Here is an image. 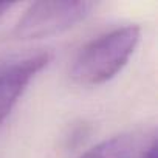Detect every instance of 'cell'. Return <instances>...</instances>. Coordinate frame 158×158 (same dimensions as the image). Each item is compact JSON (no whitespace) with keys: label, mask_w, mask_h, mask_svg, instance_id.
Instances as JSON below:
<instances>
[{"label":"cell","mask_w":158,"mask_h":158,"mask_svg":"<svg viewBox=\"0 0 158 158\" xmlns=\"http://www.w3.org/2000/svg\"><path fill=\"white\" fill-rule=\"evenodd\" d=\"M141 37L136 25L113 28L85 44L73 60L70 74L81 85H99L116 76Z\"/></svg>","instance_id":"6da1fadb"},{"label":"cell","mask_w":158,"mask_h":158,"mask_svg":"<svg viewBox=\"0 0 158 158\" xmlns=\"http://www.w3.org/2000/svg\"><path fill=\"white\" fill-rule=\"evenodd\" d=\"M93 2H36L19 19L13 30L17 40H36L56 36L84 20L95 8Z\"/></svg>","instance_id":"7a4b0ae2"},{"label":"cell","mask_w":158,"mask_h":158,"mask_svg":"<svg viewBox=\"0 0 158 158\" xmlns=\"http://www.w3.org/2000/svg\"><path fill=\"white\" fill-rule=\"evenodd\" d=\"M50 53L37 51L0 62V124L8 118L28 84L50 62Z\"/></svg>","instance_id":"3957f363"},{"label":"cell","mask_w":158,"mask_h":158,"mask_svg":"<svg viewBox=\"0 0 158 158\" xmlns=\"http://www.w3.org/2000/svg\"><path fill=\"white\" fill-rule=\"evenodd\" d=\"M132 146L127 138H115L104 144H99L87 152H84L79 158H129Z\"/></svg>","instance_id":"277c9868"},{"label":"cell","mask_w":158,"mask_h":158,"mask_svg":"<svg viewBox=\"0 0 158 158\" xmlns=\"http://www.w3.org/2000/svg\"><path fill=\"white\" fill-rule=\"evenodd\" d=\"M139 158H156V144H155V141L147 149H144V152Z\"/></svg>","instance_id":"5b68a950"},{"label":"cell","mask_w":158,"mask_h":158,"mask_svg":"<svg viewBox=\"0 0 158 158\" xmlns=\"http://www.w3.org/2000/svg\"><path fill=\"white\" fill-rule=\"evenodd\" d=\"M11 8H13V3H0V19H2L6 14V11L11 10Z\"/></svg>","instance_id":"8992f818"}]
</instances>
